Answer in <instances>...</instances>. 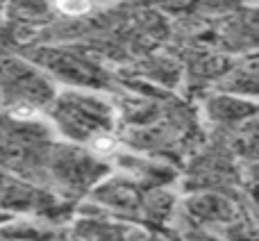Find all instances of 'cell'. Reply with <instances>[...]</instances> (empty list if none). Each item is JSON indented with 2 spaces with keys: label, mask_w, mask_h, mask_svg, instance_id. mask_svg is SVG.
I'll return each instance as SVG.
<instances>
[{
  "label": "cell",
  "mask_w": 259,
  "mask_h": 241,
  "mask_svg": "<svg viewBox=\"0 0 259 241\" xmlns=\"http://www.w3.org/2000/svg\"><path fill=\"white\" fill-rule=\"evenodd\" d=\"M107 0H57V7L66 14H84L89 9L105 5Z\"/></svg>",
  "instance_id": "1"
}]
</instances>
